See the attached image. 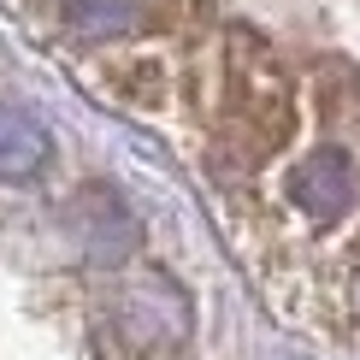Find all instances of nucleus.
<instances>
[{"label": "nucleus", "instance_id": "obj_1", "mask_svg": "<svg viewBox=\"0 0 360 360\" xmlns=\"http://www.w3.org/2000/svg\"><path fill=\"white\" fill-rule=\"evenodd\" d=\"M112 325L136 354H172L177 342L189 337V295L177 290L160 266H142V272L118 278Z\"/></svg>", "mask_w": 360, "mask_h": 360}, {"label": "nucleus", "instance_id": "obj_2", "mask_svg": "<svg viewBox=\"0 0 360 360\" xmlns=\"http://www.w3.org/2000/svg\"><path fill=\"white\" fill-rule=\"evenodd\" d=\"M290 201L307 219H342L354 207V160L342 148H313L302 166L290 172Z\"/></svg>", "mask_w": 360, "mask_h": 360}, {"label": "nucleus", "instance_id": "obj_3", "mask_svg": "<svg viewBox=\"0 0 360 360\" xmlns=\"http://www.w3.org/2000/svg\"><path fill=\"white\" fill-rule=\"evenodd\" d=\"M48 154H53L48 130L24 107H6L0 101V184H30V177L48 166Z\"/></svg>", "mask_w": 360, "mask_h": 360}, {"label": "nucleus", "instance_id": "obj_4", "mask_svg": "<svg viewBox=\"0 0 360 360\" xmlns=\"http://www.w3.org/2000/svg\"><path fill=\"white\" fill-rule=\"evenodd\" d=\"M142 18V0H65V24L77 36L101 41V36H130Z\"/></svg>", "mask_w": 360, "mask_h": 360}]
</instances>
